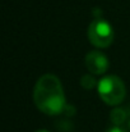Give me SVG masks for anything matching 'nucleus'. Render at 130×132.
I'll list each match as a JSON object with an SVG mask.
<instances>
[{
  "mask_svg": "<svg viewBox=\"0 0 130 132\" xmlns=\"http://www.w3.org/2000/svg\"><path fill=\"white\" fill-rule=\"evenodd\" d=\"M33 100L38 110L47 116L61 114L66 106V99L60 80L54 75H43L36 82Z\"/></svg>",
  "mask_w": 130,
  "mask_h": 132,
  "instance_id": "obj_1",
  "label": "nucleus"
},
{
  "mask_svg": "<svg viewBox=\"0 0 130 132\" xmlns=\"http://www.w3.org/2000/svg\"><path fill=\"white\" fill-rule=\"evenodd\" d=\"M97 91L99 97L107 105H119L123 103L126 95V88L123 80L117 76H106L97 84Z\"/></svg>",
  "mask_w": 130,
  "mask_h": 132,
  "instance_id": "obj_2",
  "label": "nucleus"
},
{
  "mask_svg": "<svg viewBox=\"0 0 130 132\" xmlns=\"http://www.w3.org/2000/svg\"><path fill=\"white\" fill-rule=\"evenodd\" d=\"M88 40L98 49L108 47L114 41L112 26L103 18H96L88 27Z\"/></svg>",
  "mask_w": 130,
  "mask_h": 132,
  "instance_id": "obj_3",
  "label": "nucleus"
},
{
  "mask_svg": "<svg viewBox=\"0 0 130 132\" xmlns=\"http://www.w3.org/2000/svg\"><path fill=\"white\" fill-rule=\"evenodd\" d=\"M86 67L93 75H103L108 69L110 63L102 51L92 50L86 55Z\"/></svg>",
  "mask_w": 130,
  "mask_h": 132,
  "instance_id": "obj_4",
  "label": "nucleus"
},
{
  "mask_svg": "<svg viewBox=\"0 0 130 132\" xmlns=\"http://www.w3.org/2000/svg\"><path fill=\"white\" fill-rule=\"evenodd\" d=\"M111 122L115 125V126H120V125H123L124 123V121L126 119V117H128V114H126V112L124 110V109H121V108H116V109H114L112 112H111Z\"/></svg>",
  "mask_w": 130,
  "mask_h": 132,
  "instance_id": "obj_5",
  "label": "nucleus"
},
{
  "mask_svg": "<svg viewBox=\"0 0 130 132\" xmlns=\"http://www.w3.org/2000/svg\"><path fill=\"white\" fill-rule=\"evenodd\" d=\"M81 85L86 88V90H89V88H92L96 85V81H94V78H93L92 76L86 75V76H83V77L81 78Z\"/></svg>",
  "mask_w": 130,
  "mask_h": 132,
  "instance_id": "obj_6",
  "label": "nucleus"
},
{
  "mask_svg": "<svg viewBox=\"0 0 130 132\" xmlns=\"http://www.w3.org/2000/svg\"><path fill=\"white\" fill-rule=\"evenodd\" d=\"M107 132H125L123 128H120V126H115V127H112V128H110Z\"/></svg>",
  "mask_w": 130,
  "mask_h": 132,
  "instance_id": "obj_7",
  "label": "nucleus"
},
{
  "mask_svg": "<svg viewBox=\"0 0 130 132\" xmlns=\"http://www.w3.org/2000/svg\"><path fill=\"white\" fill-rule=\"evenodd\" d=\"M36 132H48L47 130H38V131H36Z\"/></svg>",
  "mask_w": 130,
  "mask_h": 132,
  "instance_id": "obj_8",
  "label": "nucleus"
},
{
  "mask_svg": "<svg viewBox=\"0 0 130 132\" xmlns=\"http://www.w3.org/2000/svg\"><path fill=\"white\" fill-rule=\"evenodd\" d=\"M129 128H130V122H129Z\"/></svg>",
  "mask_w": 130,
  "mask_h": 132,
  "instance_id": "obj_9",
  "label": "nucleus"
}]
</instances>
